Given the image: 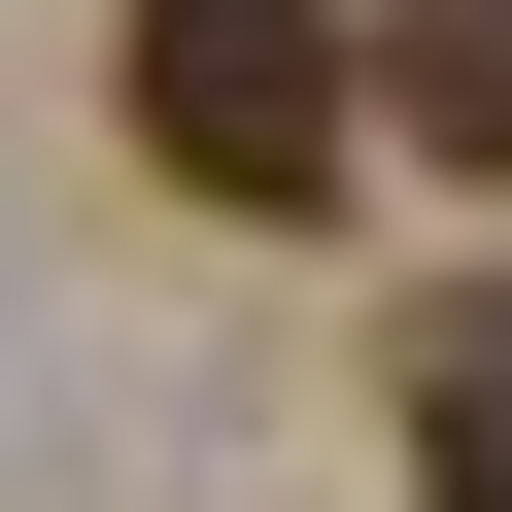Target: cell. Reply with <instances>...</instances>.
Returning <instances> with one entry per match:
<instances>
[{
  "mask_svg": "<svg viewBox=\"0 0 512 512\" xmlns=\"http://www.w3.org/2000/svg\"><path fill=\"white\" fill-rule=\"evenodd\" d=\"M103 103H137V171H171V205L308 239V205H342V137H376V0H103Z\"/></svg>",
  "mask_w": 512,
  "mask_h": 512,
  "instance_id": "obj_1",
  "label": "cell"
},
{
  "mask_svg": "<svg viewBox=\"0 0 512 512\" xmlns=\"http://www.w3.org/2000/svg\"><path fill=\"white\" fill-rule=\"evenodd\" d=\"M376 137L410 171H512V0H376Z\"/></svg>",
  "mask_w": 512,
  "mask_h": 512,
  "instance_id": "obj_2",
  "label": "cell"
},
{
  "mask_svg": "<svg viewBox=\"0 0 512 512\" xmlns=\"http://www.w3.org/2000/svg\"><path fill=\"white\" fill-rule=\"evenodd\" d=\"M410 512H512V308H410Z\"/></svg>",
  "mask_w": 512,
  "mask_h": 512,
  "instance_id": "obj_3",
  "label": "cell"
}]
</instances>
